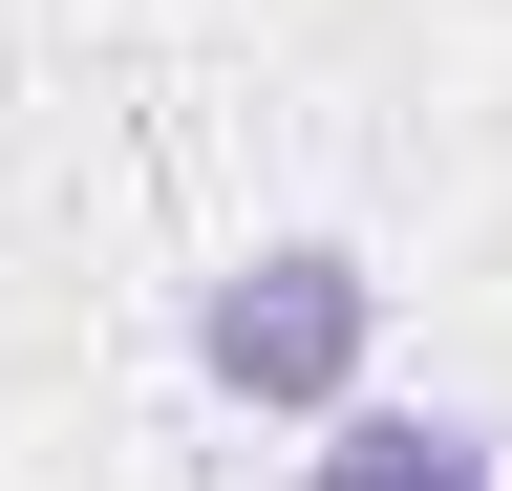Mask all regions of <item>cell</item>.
Segmentation results:
<instances>
[{
  "mask_svg": "<svg viewBox=\"0 0 512 491\" xmlns=\"http://www.w3.org/2000/svg\"><path fill=\"white\" fill-rule=\"evenodd\" d=\"M363 342H384V278L342 257V235H256V257L192 299V363H214L235 406H342Z\"/></svg>",
  "mask_w": 512,
  "mask_h": 491,
  "instance_id": "1",
  "label": "cell"
},
{
  "mask_svg": "<svg viewBox=\"0 0 512 491\" xmlns=\"http://www.w3.org/2000/svg\"><path fill=\"white\" fill-rule=\"evenodd\" d=\"M320 491H512V449H491V427H448V406H342Z\"/></svg>",
  "mask_w": 512,
  "mask_h": 491,
  "instance_id": "2",
  "label": "cell"
}]
</instances>
